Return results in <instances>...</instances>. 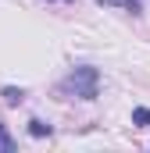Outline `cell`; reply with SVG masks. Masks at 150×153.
Listing matches in <instances>:
<instances>
[{
    "label": "cell",
    "mask_w": 150,
    "mask_h": 153,
    "mask_svg": "<svg viewBox=\"0 0 150 153\" xmlns=\"http://www.w3.org/2000/svg\"><path fill=\"white\" fill-rule=\"evenodd\" d=\"M61 89L82 96V100H97V96H100V71H97L93 64H79L72 75L61 82Z\"/></svg>",
    "instance_id": "1"
},
{
    "label": "cell",
    "mask_w": 150,
    "mask_h": 153,
    "mask_svg": "<svg viewBox=\"0 0 150 153\" xmlns=\"http://www.w3.org/2000/svg\"><path fill=\"white\" fill-rule=\"evenodd\" d=\"M104 4H111V7H125V11H132V14L143 11V0H104Z\"/></svg>",
    "instance_id": "2"
},
{
    "label": "cell",
    "mask_w": 150,
    "mask_h": 153,
    "mask_svg": "<svg viewBox=\"0 0 150 153\" xmlns=\"http://www.w3.org/2000/svg\"><path fill=\"white\" fill-rule=\"evenodd\" d=\"M22 100H25V93H22V89H14V85H7V89H4V103H11V107H18Z\"/></svg>",
    "instance_id": "3"
},
{
    "label": "cell",
    "mask_w": 150,
    "mask_h": 153,
    "mask_svg": "<svg viewBox=\"0 0 150 153\" xmlns=\"http://www.w3.org/2000/svg\"><path fill=\"white\" fill-rule=\"evenodd\" d=\"M0 153H14V139L7 135V128L0 125Z\"/></svg>",
    "instance_id": "4"
},
{
    "label": "cell",
    "mask_w": 150,
    "mask_h": 153,
    "mask_svg": "<svg viewBox=\"0 0 150 153\" xmlns=\"http://www.w3.org/2000/svg\"><path fill=\"white\" fill-rule=\"evenodd\" d=\"M132 125H150V107H136L132 111Z\"/></svg>",
    "instance_id": "5"
},
{
    "label": "cell",
    "mask_w": 150,
    "mask_h": 153,
    "mask_svg": "<svg viewBox=\"0 0 150 153\" xmlns=\"http://www.w3.org/2000/svg\"><path fill=\"white\" fill-rule=\"evenodd\" d=\"M29 132H32L36 139H43V135H50V125H43V121H29Z\"/></svg>",
    "instance_id": "6"
},
{
    "label": "cell",
    "mask_w": 150,
    "mask_h": 153,
    "mask_svg": "<svg viewBox=\"0 0 150 153\" xmlns=\"http://www.w3.org/2000/svg\"><path fill=\"white\" fill-rule=\"evenodd\" d=\"M61 4H72V0H61Z\"/></svg>",
    "instance_id": "7"
}]
</instances>
